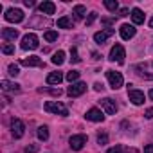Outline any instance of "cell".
<instances>
[{"label": "cell", "instance_id": "cell-1", "mask_svg": "<svg viewBox=\"0 0 153 153\" xmlns=\"http://www.w3.org/2000/svg\"><path fill=\"white\" fill-rule=\"evenodd\" d=\"M45 110H47V112H51V114H56V115H63V117H67V115H68L67 106H65V105H61L59 101H47V103H45Z\"/></svg>", "mask_w": 153, "mask_h": 153}, {"label": "cell", "instance_id": "cell-2", "mask_svg": "<svg viewBox=\"0 0 153 153\" xmlns=\"http://www.w3.org/2000/svg\"><path fill=\"white\" fill-rule=\"evenodd\" d=\"M38 45H40V40L34 33H27L22 38V49L24 51H34V49H38Z\"/></svg>", "mask_w": 153, "mask_h": 153}, {"label": "cell", "instance_id": "cell-3", "mask_svg": "<svg viewBox=\"0 0 153 153\" xmlns=\"http://www.w3.org/2000/svg\"><path fill=\"white\" fill-rule=\"evenodd\" d=\"M106 79H108V83H110V87H112L114 90L121 88L123 83H124L123 74H121V72H115V70H106Z\"/></svg>", "mask_w": 153, "mask_h": 153}, {"label": "cell", "instance_id": "cell-4", "mask_svg": "<svg viewBox=\"0 0 153 153\" xmlns=\"http://www.w3.org/2000/svg\"><path fill=\"white\" fill-rule=\"evenodd\" d=\"M124 58H126L124 47H123L121 43H115V45L110 49V56H108V59H110V61H117V63H124Z\"/></svg>", "mask_w": 153, "mask_h": 153}, {"label": "cell", "instance_id": "cell-5", "mask_svg": "<svg viewBox=\"0 0 153 153\" xmlns=\"http://www.w3.org/2000/svg\"><path fill=\"white\" fill-rule=\"evenodd\" d=\"M4 18H6L7 22H11V24H20V22L24 20V11H22V9H16V7H11V9L6 11Z\"/></svg>", "mask_w": 153, "mask_h": 153}, {"label": "cell", "instance_id": "cell-6", "mask_svg": "<svg viewBox=\"0 0 153 153\" xmlns=\"http://www.w3.org/2000/svg\"><path fill=\"white\" fill-rule=\"evenodd\" d=\"M87 135H72L70 139H68V144H70V148L74 149V151H79V149H83V146L87 144Z\"/></svg>", "mask_w": 153, "mask_h": 153}, {"label": "cell", "instance_id": "cell-7", "mask_svg": "<svg viewBox=\"0 0 153 153\" xmlns=\"http://www.w3.org/2000/svg\"><path fill=\"white\" fill-rule=\"evenodd\" d=\"M85 92H87V85H85L83 81L72 83V85L67 88V96H70V97H78V96H81V94H85Z\"/></svg>", "mask_w": 153, "mask_h": 153}, {"label": "cell", "instance_id": "cell-8", "mask_svg": "<svg viewBox=\"0 0 153 153\" xmlns=\"http://www.w3.org/2000/svg\"><path fill=\"white\" fill-rule=\"evenodd\" d=\"M11 133H13L15 139H22L24 133H25V124L20 119H13L11 121Z\"/></svg>", "mask_w": 153, "mask_h": 153}, {"label": "cell", "instance_id": "cell-9", "mask_svg": "<svg viewBox=\"0 0 153 153\" xmlns=\"http://www.w3.org/2000/svg\"><path fill=\"white\" fill-rule=\"evenodd\" d=\"M128 97H130V101H131L135 106L144 105V92H140V90H137V88H128Z\"/></svg>", "mask_w": 153, "mask_h": 153}, {"label": "cell", "instance_id": "cell-10", "mask_svg": "<svg viewBox=\"0 0 153 153\" xmlns=\"http://www.w3.org/2000/svg\"><path fill=\"white\" fill-rule=\"evenodd\" d=\"M119 33H121V38H123V40H131V38L135 36L137 29H135V25L123 24V25H121V29H119Z\"/></svg>", "mask_w": 153, "mask_h": 153}, {"label": "cell", "instance_id": "cell-11", "mask_svg": "<svg viewBox=\"0 0 153 153\" xmlns=\"http://www.w3.org/2000/svg\"><path fill=\"white\" fill-rule=\"evenodd\" d=\"M99 103H101V108H103L108 115H114V114L117 112V105H115V101H114V99L105 97V99H101Z\"/></svg>", "mask_w": 153, "mask_h": 153}, {"label": "cell", "instance_id": "cell-12", "mask_svg": "<svg viewBox=\"0 0 153 153\" xmlns=\"http://www.w3.org/2000/svg\"><path fill=\"white\" fill-rule=\"evenodd\" d=\"M85 117H87L88 121H92V123H103V121H105V115H103V112H101L99 108H90V110L85 114Z\"/></svg>", "mask_w": 153, "mask_h": 153}, {"label": "cell", "instance_id": "cell-13", "mask_svg": "<svg viewBox=\"0 0 153 153\" xmlns=\"http://www.w3.org/2000/svg\"><path fill=\"white\" fill-rule=\"evenodd\" d=\"M114 34V29H106V31H97L96 34H94V40H96V43H99V45H103L106 40H108V36H112Z\"/></svg>", "mask_w": 153, "mask_h": 153}, {"label": "cell", "instance_id": "cell-14", "mask_svg": "<svg viewBox=\"0 0 153 153\" xmlns=\"http://www.w3.org/2000/svg\"><path fill=\"white\" fill-rule=\"evenodd\" d=\"M20 63H22L24 67H43V61H42V58H38V56H29V58H24Z\"/></svg>", "mask_w": 153, "mask_h": 153}, {"label": "cell", "instance_id": "cell-15", "mask_svg": "<svg viewBox=\"0 0 153 153\" xmlns=\"http://www.w3.org/2000/svg\"><path fill=\"white\" fill-rule=\"evenodd\" d=\"M2 38L6 42H15L18 38V31L16 29H11V27H4L2 29Z\"/></svg>", "mask_w": 153, "mask_h": 153}, {"label": "cell", "instance_id": "cell-16", "mask_svg": "<svg viewBox=\"0 0 153 153\" xmlns=\"http://www.w3.org/2000/svg\"><path fill=\"white\" fill-rule=\"evenodd\" d=\"M54 11H56V6H54V2H42L40 4V13H43V15H54Z\"/></svg>", "mask_w": 153, "mask_h": 153}, {"label": "cell", "instance_id": "cell-17", "mask_svg": "<svg viewBox=\"0 0 153 153\" xmlns=\"http://www.w3.org/2000/svg\"><path fill=\"white\" fill-rule=\"evenodd\" d=\"M61 81H63V74L61 72H51L47 76V83L49 85H59Z\"/></svg>", "mask_w": 153, "mask_h": 153}, {"label": "cell", "instance_id": "cell-18", "mask_svg": "<svg viewBox=\"0 0 153 153\" xmlns=\"http://www.w3.org/2000/svg\"><path fill=\"white\" fill-rule=\"evenodd\" d=\"M131 20H133V24H135V25L144 24V13H142L139 7H133V9H131Z\"/></svg>", "mask_w": 153, "mask_h": 153}, {"label": "cell", "instance_id": "cell-19", "mask_svg": "<svg viewBox=\"0 0 153 153\" xmlns=\"http://www.w3.org/2000/svg\"><path fill=\"white\" fill-rule=\"evenodd\" d=\"M0 85H2V90H6V92H20V85L18 83H11V81L4 79Z\"/></svg>", "mask_w": 153, "mask_h": 153}, {"label": "cell", "instance_id": "cell-20", "mask_svg": "<svg viewBox=\"0 0 153 153\" xmlns=\"http://www.w3.org/2000/svg\"><path fill=\"white\" fill-rule=\"evenodd\" d=\"M58 27L59 29H72L74 22L70 18H67V16H61V18H58Z\"/></svg>", "mask_w": 153, "mask_h": 153}, {"label": "cell", "instance_id": "cell-21", "mask_svg": "<svg viewBox=\"0 0 153 153\" xmlns=\"http://www.w3.org/2000/svg\"><path fill=\"white\" fill-rule=\"evenodd\" d=\"M74 16L78 18V20H81V18H85V15H87V7L85 6H74Z\"/></svg>", "mask_w": 153, "mask_h": 153}, {"label": "cell", "instance_id": "cell-22", "mask_svg": "<svg viewBox=\"0 0 153 153\" xmlns=\"http://www.w3.org/2000/svg\"><path fill=\"white\" fill-rule=\"evenodd\" d=\"M63 61H65V52H63V51H58V52L52 54V63H54V65L59 67V65H63Z\"/></svg>", "mask_w": 153, "mask_h": 153}, {"label": "cell", "instance_id": "cell-23", "mask_svg": "<svg viewBox=\"0 0 153 153\" xmlns=\"http://www.w3.org/2000/svg\"><path fill=\"white\" fill-rule=\"evenodd\" d=\"M65 79H67L70 85H72V83H78V79H79V72H78V70H70V72H67Z\"/></svg>", "mask_w": 153, "mask_h": 153}, {"label": "cell", "instance_id": "cell-24", "mask_svg": "<svg viewBox=\"0 0 153 153\" xmlns=\"http://www.w3.org/2000/svg\"><path fill=\"white\" fill-rule=\"evenodd\" d=\"M36 135H38L40 140H47V139H49V128H47V126H40L38 131H36Z\"/></svg>", "mask_w": 153, "mask_h": 153}, {"label": "cell", "instance_id": "cell-25", "mask_svg": "<svg viewBox=\"0 0 153 153\" xmlns=\"http://www.w3.org/2000/svg\"><path fill=\"white\" fill-rule=\"evenodd\" d=\"M105 7L112 13H115L119 9V4H117V0H105Z\"/></svg>", "mask_w": 153, "mask_h": 153}, {"label": "cell", "instance_id": "cell-26", "mask_svg": "<svg viewBox=\"0 0 153 153\" xmlns=\"http://www.w3.org/2000/svg\"><path fill=\"white\" fill-rule=\"evenodd\" d=\"M70 61H72V63H79V61H81V58H79L78 49H76V47L70 49Z\"/></svg>", "mask_w": 153, "mask_h": 153}, {"label": "cell", "instance_id": "cell-27", "mask_svg": "<svg viewBox=\"0 0 153 153\" xmlns=\"http://www.w3.org/2000/svg\"><path fill=\"white\" fill-rule=\"evenodd\" d=\"M43 38H45L47 42H56V40H58V33H56V31H47V33L43 34Z\"/></svg>", "mask_w": 153, "mask_h": 153}, {"label": "cell", "instance_id": "cell-28", "mask_svg": "<svg viewBox=\"0 0 153 153\" xmlns=\"http://www.w3.org/2000/svg\"><path fill=\"white\" fill-rule=\"evenodd\" d=\"M7 74H9V76H13V78H16V76L20 74L18 65H9V67H7Z\"/></svg>", "mask_w": 153, "mask_h": 153}, {"label": "cell", "instance_id": "cell-29", "mask_svg": "<svg viewBox=\"0 0 153 153\" xmlns=\"http://www.w3.org/2000/svg\"><path fill=\"white\" fill-rule=\"evenodd\" d=\"M2 52L4 54H13L15 52V45L13 43H4L2 45Z\"/></svg>", "mask_w": 153, "mask_h": 153}, {"label": "cell", "instance_id": "cell-30", "mask_svg": "<svg viewBox=\"0 0 153 153\" xmlns=\"http://www.w3.org/2000/svg\"><path fill=\"white\" fill-rule=\"evenodd\" d=\"M106 153H124V148L117 144V146H114V148H110V149H108Z\"/></svg>", "mask_w": 153, "mask_h": 153}, {"label": "cell", "instance_id": "cell-31", "mask_svg": "<svg viewBox=\"0 0 153 153\" xmlns=\"http://www.w3.org/2000/svg\"><path fill=\"white\" fill-rule=\"evenodd\" d=\"M97 142H99L101 146H103V144H106V142H108V135H106V133H99V137H97Z\"/></svg>", "mask_w": 153, "mask_h": 153}, {"label": "cell", "instance_id": "cell-32", "mask_svg": "<svg viewBox=\"0 0 153 153\" xmlns=\"http://www.w3.org/2000/svg\"><path fill=\"white\" fill-rule=\"evenodd\" d=\"M96 18H97V13H90L88 18H87V25H92V24L96 22Z\"/></svg>", "mask_w": 153, "mask_h": 153}, {"label": "cell", "instance_id": "cell-33", "mask_svg": "<svg viewBox=\"0 0 153 153\" xmlns=\"http://www.w3.org/2000/svg\"><path fill=\"white\" fill-rule=\"evenodd\" d=\"M24 151H25V153H36V151H38V146H36V144H29Z\"/></svg>", "mask_w": 153, "mask_h": 153}, {"label": "cell", "instance_id": "cell-34", "mask_svg": "<svg viewBox=\"0 0 153 153\" xmlns=\"http://www.w3.org/2000/svg\"><path fill=\"white\" fill-rule=\"evenodd\" d=\"M45 92H51L52 96H61V90L59 88H51V90H45Z\"/></svg>", "mask_w": 153, "mask_h": 153}, {"label": "cell", "instance_id": "cell-35", "mask_svg": "<svg viewBox=\"0 0 153 153\" xmlns=\"http://www.w3.org/2000/svg\"><path fill=\"white\" fill-rule=\"evenodd\" d=\"M128 13H130V9H128V7H123V9L119 11V16H128Z\"/></svg>", "mask_w": 153, "mask_h": 153}, {"label": "cell", "instance_id": "cell-36", "mask_svg": "<svg viewBox=\"0 0 153 153\" xmlns=\"http://www.w3.org/2000/svg\"><path fill=\"white\" fill-rule=\"evenodd\" d=\"M114 20H115V18H101V22H103L105 25H110V24H114Z\"/></svg>", "mask_w": 153, "mask_h": 153}, {"label": "cell", "instance_id": "cell-37", "mask_svg": "<svg viewBox=\"0 0 153 153\" xmlns=\"http://www.w3.org/2000/svg\"><path fill=\"white\" fill-rule=\"evenodd\" d=\"M144 153H153V144H146L144 146Z\"/></svg>", "mask_w": 153, "mask_h": 153}, {"label": "cell", "instance_id": "cell-38", "mask_svg": "<svg viewBox=\"0 0 153 153\" xmlns=\"http://www.w3.org/2000/svg\"><path fill=\"white\" fill-rule=\"evenodd\" d=\"M144 115H146V117H148V119H153V108H148V110H146V114H144Z\"/></svg>", "mask_w": 153, "mask_h": 153}, {"label": "cell", "instance_id": "cell-39", "mask_svg": "<svg viewBox=\"0 0 153 153\" xmlns=\"http://www.w3.org/2000/svg\"><path fill=\"white\" fill-rule=\"evenodd\" d=\"M124 153H139L135 148H124Z\"/></svg>", "mask_w": 153, "mask_h": 153}, {"label": "cell", "instance_id": "cell-40", "mask_svg": "<svg viewBox=\"0 0 153 153\" xmlns=\"http://www.w3.org/2000/svg\"><path fill=\"white\" fill-rule=\"evenodd\" d=\"M94 90H97V92L103 90V85H101V83H94Z\"/></svg>", "mask_w": 153, "mask_h": 153}, {"label": "cell", "instance_id": "cell-41", "mask_svg": "<svg viewBox=\"0 0 153 153\" xmlns=\"http://www.w3.org/2000/svg\"><path fill=\"white\" fill-rule=\"evenodd\" d=\"M24 4H25L27 7H33V6H34V2H33V0H24Z\"/></svg>", "mask_w": 153, "mask_h": 153}, {"label": "cell", "instance_id": "cell-42", "mask_svg": "<svg viewBox=\"0 0 153 153\" xmlns=\"http://www.w3.org/2000/svg\"><path fill=\"white\" fill-rule=\"evenodd\" d=\"M148 96H149V97H151V99H153V88H151V90H149V92H148Z\"/></svg>", "mask_w": 153, "mask_h": 153}, {"label": "cell", "instance_id": "cell-43", "mask_svg": "<svg viewBox=\"0 0 153 153\" xmlns=\"http://www.w3.org/2000/svg\"><path fill=\"white\" fill-rule=\"evenodd\" d=\"M149 27H151V29H153V18H151V20H149Z\"/></svg>", "mask_w": 153, "mask_h": 153}]
</instances>
